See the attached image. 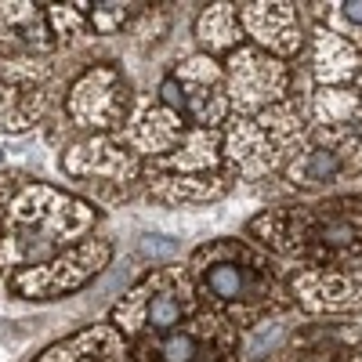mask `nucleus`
<instances>
[{"mask_svg":"<svg viewBox=\"0 0 362 362\" xmlns=\"http://www.w3.org/2000/svg\"><path fill=\"white\" fill-rule=\"evenodd\" d=\"M189 272L203 305L221 312L239 329H257L264 319L293 305L286 279L276 272L272 257L261 247H254L250 239H210V243L192 250Z\"/></svg>","mask_w":362,"mask_h":362,"instance_id":"1","label":"nucleus"},{"mask_svg":"<svg viewBox=\"0 0 362 362\" xmlns=\"http://www.w3.org/2000/svg\"><path fill=\"white\" fill-rule=\"evenodd\" d=\"M247 235L268 254L326 264L362 254V199H322L272 206L247 221Z\"/></svg>","mask_w":362,"mask_h":362,"instance_id":"2","label":"nucleus"},{"mask_svg":"<svg viewBox=\"0 0 362 362\" xmlns=\"http://www.w3.org/2000/svg\"><path fill=\"white\" fill-rule=\"evenodd\" d=\"M312 141L308 109L297 98L272 105L257 116H228L221 127L225 170L243 181H261L272 170H286V163Z\"/></svg>","mask_w":362,"mask_h":362,"instance_id":"3","label":"nucleus"},{"mask_svg":"<svg viewBox=\"0 0 362 362\" xmlns=\"http://www.w3.org/2000/svg\"><path fill=\"white\" fill-rule=\"evenodd\" d=\"M199 308H203V297L196 290L189 264L163 261L156 268H148L134 286H127L112 300L109 326L119 329L131 344H138V341L170 334L174 326H181Z\"/></svg>","mask_w":362,"mask_h":362,"instance_id":"4","label":"nucleus"},{"mask_svg":"<svg viewBox=\"0 0 362 362\" xmlns=\"http://www.w3.org/2000/svg\"><path fill=\"white\" fill-rule=\"evenodd\" d=\"M98 221H102V210L90 199L62 185H51V181L29 177L18 189V196L11 199L0 225H4V232L40 243L47 254H58L87 235H95Z\"/></svg>","mask_w":362,"mask_h":362,"instance_id":"5","label":"nucleus"},{"mask_svg":"<svg viewBox=\"0 0 362 362\" xmlns=\"http://www.w3.org/2000/svg\"><path fill=\"white\" fill-rule=\"evenodd\" d=\"M112 254H116V247L105 235H87L40 264L8 272L4 286L11 290V297L33 300V305H51V300H62V297L87 290L112 264Z\"/></svg>","mask_w":362,"mask_h":362,"instance_id":"6","label":"nucleus"},{"mask_svg":"<svg viewBox=\"0 0 362 362\" xmlns=\"http://www.w3.org/2000/svg\"><path fill=\"white\" fill-rule=\"evenodd\" d=\"M134 87L116 62H87L66 87L62 116L80 134H116L134 109Z\"/></svg>","mask_w":362,"mask_h":362,"instance_id":"7","label":"nucleus"},{"mask_svg":"<svg viewBox=\"0 0 362 362\" xmlns=\"http://www.w3.org/2000/svg\"><path fill=\"white\" fill-rule=\"evenodd\" d=\"M239 358H243L239 326L206 305L181 326H174L170 334L134 344V362H239Z\"/></svg>","mask_w":362,"mask_h":362,"instance_id":"8","label":"nucleus"},{"mask_svg":"<svg viewBox=\"0 0 362 362\" xmlns=\"http://www.w3.org/2000/svg\"><path fill=\"white\" fill-rule=\"evenodd\" d=\"M225 62V87H228V102H232V116H257L272 105H283L293 95V69L279 58H272L268 51L243 44L235 47Z\"/></svg>","mask_w":362,"mask_h":362,"instance_id":"9","label":"nucleus"},{"mask_svg":"<svg viewBox=\"0 0 362 362\" xmlns=\"http://www.w3.org/2000/svg\"><path fill=\"white\" fill-rule=\"evenodd\" d=\"M58 167L73 181H90L98 189H112L124 196L131 189H141V174H145V163L116 134H80L66 141Z\"/></svg>","mask_w":362,"mask_h":362,"instance_id":"10","label":"nucleus"},{"mask_svg":"<svg viewBox=\"0 0 362 362\" xmlns=\"http://www.w3.org/2000/svg\"><path fill=\"white\" fill-rule=\"evenodd\" d=\"M286 286L293 305L312 315L362 312V254L326 264H300Z\"/></svg>","mask_w":362,"mask_h":362,"instance_id":"11","label":"nucleus"},{"mask_svg":"<svg viewBox=\"0 0 362 362\" xmlns=\"http://www.w3.org/2000/svg\"><path fill=\"white\" fill-rule=\"evenodd\" d=\"M170 76L185 90V124L203 131H221L232 116L228 87H225V62L203 51L177 58Z\"/></svg>","mask_w":362,"mask_h":362,"instance_id":"12","label":"nucleus"},{"mask_svg":"<svg viewBox=\"0 0 362 362\" xmlns=\"http://www.w3.org/2000/svg\"><path fill=\"white\" fill-rule=\"evenodd\" d=\"M239 22H243L247 44L268 51L272 58H297L305 54V18H300L297 4L286 0H250V4H239Z\"/></svg>","mask_w":362,"mask_h":362,"instance_id":"13","label":"nucleus"},{"mask_svg":"<svg viewBox=\"0 0 362 362\" xmlns=\"http://www.w3.org/2000/svg\"><path fill=\"white\" fill-rule=\"evenodd\" d=\"M185 131H189L185 116H177L174 109H167L156 95H138L127 124L116 131V138L124 141L141 163H156L181 141Z\"/></svg>","mask_w":362,"mask_h":362,"instance_id":"14","label":"nucleus"},{"mask_svg":"<svg viewBox=\"0 0 362 362\" xmlns=\"http://www.w3.org/2000/svg\"><path fill=\"white\" fill-rule=\"evenodd\" d=\"M54 37L47 29L44 4L29 0H0V58H51Z\"/></svg>","mask_w":362,"mask_h":362,"instance_id":"15","label":"nucleus"},{"mask_svg":"<svg viewBox=\"0 0 362 362\" xmlns=\"http://www.w3.org/2000/svg\"><path fill=\"white\" fill-rule=\"evenodd\" d=\"M33 362H134V344L109 322H90L47 344Z\"/></svg>","mask_w":362,"mask_h":362,"instance_id":"16","label":"nucleus"},{"mask_svg":"<svg viewBox=\"0 0 362 362\" xmlns=\"http://www.w3.org/2000/svg\"><path fill=\"white\" fill-rule=\"evenodd\" d=\"M235 177L225 174H141V192L163 206H210L232 192Z\"/></svg>","mask_w":362,"mask_h":362,"instance_id":"17","label":"nucleus"},{"mask_svg":"<svg viewBox=\"0 0 362 362\" xmlns=\"http://www.w3.org/2000/svg\"><path fill=\"white\" fill-rule=\"evenodd\" d=\"M305 58H308V73L315 76L319 87H351L362 73V54L337 33L315 25L312 37L305 44Z\"/></svg>","mask_w":362,"mask_h":362,"instance_id":"18","label":"nucleus"},{"mask_svg":"<svg viewBox=\"0 0 362 362\" xmlns=\"http://www.w3.org/2000/svg\"><path fill=\"white\" fill-rule=\"evenodd\" d=\"M145 170H153V174H225L221 131L189 127L163 160L145 163Z\"/></svg>","mask_w":362,"mask_h":362,"instance_id":"19","label":"nucleus"},{"mask_svg":"<svg viewBox=\"0 0 362 362\" xmlns=\"http://www.w3.org/2000/svg\"><path fill=\"white\" fill-rule=\"evenodd\" d=\"M51 83H4L0 80V134H25L51 116Z\"/></svg>","mask_w":362,"mask_h":362,"instance_id":"20","label":"nucleus"},{"mask_svg":"<svg viewBox=\"0 0 362 362\" xmlns=\"http://www.w3.org/2000/svg\"><path fill=\"white\" fill-rule=\"evenodd\" d=\"M192 37H196V51L210 54V58H228L235 47L247 44L243 22H239V4H203L196 22H192Z\"/></svg>","mask_w":362,"mask_h":362,"instance_id":"21","label":"nucleus"},{"mask_svg":"<svg viewBox=\"0 0 362 362\" xmlns=\"http://www.w3.org/2000/svg\"><path fill=\"white\" fill-rule=\"evenodd\" d=\"M283 177L290 181L293 189H308V192H312V189L337 185L341 177H348V170H344V163H341V156L334 153V148L312 138V141L286 163Z\"/></svg>","mask_w":362,"mask_h":362,"instance_id":"22","label":"nucleus"},{"mask_svg":"<svg viewBox=\"0 0 362 362\" xmlns=\"http://www.w3.org/2000/svg\"><path fill=\"white\" fill-rule=\"evenodd\" d=\"M145 11V4L134 0H105V4H87V25L90 37H116L131 29L138 22V15Z\"/></svg>","mask_w":362,"mask_h":362,"instance_id":"23","label":"nucleus"},{"mask_svg":"<svg viewBox=\"0 0 362 362\" xmlns=\"http://www.w3.org/2000/svg\"><path fill=\"white\" fill-rule=\"evenodd\" d=\"M47 15V29L54 44H76L83 37H90V25H87V4H44Z\"/></svg>","mask_w":362,"mask_h":362,"instance_id":"24","label":"nucleus"},{"mask_svg":"<svg viewBox=\"0 0 362 362\" xmlns=\"http://www.w3.org/2000/svg\"><path fill=\"white\" fill-rule=\"evenodd\" d=\"M167 29H170V11H167L163 4H160V8L145 4V11H141V15H138V22L131 25V33H141V37H138V44H160Z\"/></svg>","mask_w":362,"mask_h":362,"instance_id":"25","label":"nucleus"},{"mask_svg":"<svg viewBox=\"0 0 362 362\" xmlns=\"http://www.w3.org/2000/svg\"><path fill=\"white\" fill-rule=\"evenodd\" d=\"M29 181V174L25 170H11V167H0V221H4V214H8V206H11V199L18 196V189Z\"/></svg>","mask_w":362,"mask_h":362,"instance_id":"26","label":"nucleus"},{"mask_svg":"<svg viewBox=\"0 0 362 362\" xmlns=\"http://www.w3.org/2000/svg\"><path fill=\"white\" fill-rule=\"evenodd\" d=\"M156 98H160L167 109H174L177 116H185V90H181V83H177L170 73L160 80V87H156Z\"/></svg>","mask_w":362,"mask_h":362,"instance_id":"27","label":"nucleus"},{"mask_svg":"<svg viewBox=\"0 0 362 362\" xmlns=\"http://www.w3.org/2000/svg\"><path fill=\"white\" fill-rule=\"evenodd\" d=\"M297 362H358V355H312V358H297Z\"/></svg>","mask_w":362,"mask_h":362,"instance_id":"28","label":"nucleus"},{"mask_svg":"<svg viewBox=\"0 0 362 362\" xmlns=\"http://www.w3.org/2000/svg\"><path fill=\"white\" fill-rule=\"evenodd\" d=\"M264 362H297V358H293V351H276V355H268Z\"/></svg>","mask_w":362,"mask_h":362,"instance_id":"29","label":"nucleus"},{"mask_svg":"<svg viewBox=\"0 0 362 362\" xmlns=\"http://www.w3.org/2000/svg\"><path fill=\"white\" fill-rule=\"evenodd\" d=\"M351 87H355V90H358V98H362V73H358V80H355V83H351Z\"/></svg>","mask_w":362,"mask_h":362,"instance_id":"30","label":"nucleus"},{"mask_svg":"<svg viewBox=\"0 0 362 362\" xmlns=\"http://www.w3.org/2000/svg\"><path fill=\"white\" fill-rule=\"evenodd\" d=\"M0 243H4V225H0Z\"/></svg>","mask_w":362,"mask_h":362,"instance_id":"31","label":"nucleus"}]
</instances>
